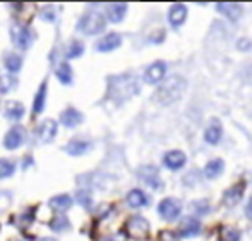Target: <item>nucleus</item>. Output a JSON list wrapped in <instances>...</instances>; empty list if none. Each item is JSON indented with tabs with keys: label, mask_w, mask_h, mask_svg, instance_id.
Returning <instances> with one entry per match:
<instances>
[{
	"label": "nucleus",
	"mask_w": 252,
	"mask_h": 241,
	"mask_svg": "<svg viewBox=\"0 0 252 241\" xmlns=\"http://www.w3.org/2000/svg\"><path fill=\"white\" fill-rule=\"evenodd\" d=\"M238 48L239 50H241V48H243V50H249V48H251V43H249V41H239V43H238Z\"/></svg>",
	"instance_id": "nucleus-34"
},
{
	"label": "nucleus",
	"mask_w": 252,
	"mask_h": 241,
	"mask_svg": "<svg viewBox=\"0 0 252 241\" xmlns=\"http://www.w3.org/2000/svg\"><path fill=\"white\" fill-rule=\"evenodd\" d=\"M79 28L87 35H94V33H101L105 30V19L103 15L94 11V13H87L79 22Z\"/></svg>",
	"instance_id": "nucleus-3"
},
{
	"label": "nucleus",
	"mask_w": 252,
	"mask_h": 241,
	"mask_svg": "<svg viewBox=\"0 0 252 241\" xmlns=\"http://www.w3.org/2000/svg\"><path fill=\"white\" fill-rule=\"evenodd\" d=\"M186 89V81L179 76H171V78L158 87V90L155 94V99L160 103V105H169V103H175L181 99V96L184 94Z\"/></svg>",
	"instance_id": "nucleus-2"
},
{
	"label": "nucleus",
	"mask_w": 252,
	"mask_h": 241,
	"mask_svg": "<svg viewBox=\"0 0 252 241\" xmlns=\"http://www.w3.org/2000/svg\"><path fill=\"white\" fill-rule=\"evenodd\" d=\"M127 205L131 208H140V206L146 205V195L140 190H131L129 195H127Z\"/></svg>",
	"instance_id": "nucleus-23"
},
{
	"label": "nucleus",
	"mask_w": 252,
	"mask_h": 241,
	"mask_svg": "<svg viewBox=\"0 0 252 241\" xmlns=\"http://www.w3.org/2000/svg\"><path fill=\"white\" fill-rule=\"evenodd\" d=\"M247 217H249V219H252V199L251 201H249V205H247Z\"/></svg>",
	"instance_id": "nucleus-35"
},
{
	"label": "nucleus",
	"mask_w": 252,
	"mask_h": 241,
	"mask_svg": "<svg viewBox=\"0 0 252 241\" xmlns=\"http://www.w3.org/2000/svg\"><path fill=\"white\" fill-rule=\"evenodd\" d=\"M83 43H77V41H74V43H70V46H68V50H66V57L68 59H74V57H79L81 54H83Z\"/></svg>",
	"instance_id": "nucleus-30"
},
{
	"label": "nucleus",
	"mask_w": 252,
	"mask_h": 241,
	"mask_svg": "<svg viewBox=\"0 0 252 241\" xmlns=\"http://www.w3.org/2000/svg\"><path fill=\"white\" fill-rule=\"evenodd\" d=\"M22 142H24V129L22 127H13L4 138V146L7 149H17Z\"/></svg>",
	"instance_id": "nucleus-11"
},
{
	"label": "nucleus",
	"mask_w": 252,
	"mask_h": 241,
	"mask_svg": "<svg viewBox=\"0 0 252 241\" xmlns=\"http://www.w3.org/2000/svg\"><path fill=\"white\" fill-rule=\"evenodd\" d=\"M136 175H138V179H140L144 184H147L149 188H153V190H158L162 186L158 170L155 166H140L138 171H136Z\"/></svg>",
	"instance_id": "nucleus-4"
},
{
	"label": "nucleus",
	"mask_w": 252,
	"mask_h": 241,
	"mask_svg": "<svg viewBox=\"0 0 252 241\" xmlns=\"http://www.w3.org/2000/svg\"><path fill=\"white\" fill-rule=\"evenodd\" d=\"M199 230H201V223H199L197 219H193V217H188V219L182 221L181 234L184 236V238H193Z\"/></svg>",
	"instance_id": "nucleus-18"
},
{
	"label": "nucleus",
	"mask_w": 252,
	"mask_h": 241,
	"mask_svg": "<svg viewBox=\"0 0 252 241\" xmlns=\"http://www.w3.org/2000/svg\"><path fill=\"white\" fill-rule=\"evenodd\" d=\"M6 118L7 120H21L22 114H24V107L19 101H9L6 107Z\"/></svg>",
	"instance_id": "nucleus-21"
},
{
	"label": "nucleus",
	"mask_w": 252,
	"mask_h": 241,
	"mask_svg": "<svg viewBox=\"0 0 252 241\" xmlns=\"http://www.w3.org/2000/svg\"><path fill=\"white\" fill-rule=\"evenodd\" d=\"M158 213L166 221H175L181 215V205L177 199H164L158 206Z\"/></svg>",
	"instance_id": "nucleus-6"
},
{
	"label": "nucleus",
	"mask_w": 252,
	"mask_h": 241,
	"mask_svg": "<svg viewBox=\"0 0 252 241\" xmlns=\"http://www.w3.org/2000/svg\"><path fill=\"white\" fill-rule=\"evenodd\" d=\"M39 241H56V240H52V238H42V240H39Z\"/></svg>",
	"instance_id": "nucleus-36"
},
{
	"label": "nucleus",
	"mask_w": 252,
	"mask_h": 241,
	"mask_svg": "<svg viewBox=\"0 0 252 241\" xmlns=\"http://www.w3.org/2000/svg\"><path fill=\"white\" fill-rule=\"evenodd\" d=\"M166 70H168V68H166V64L164 63H153L146 70V74H144V81L149 83V85H155V83H158V81L164 79Z\"/></svg>",
	"instance_id": "nucleus-9"
},
{
	"label": "nucleus",
	"mask_w": 252,
	"mask_h": 241,
	"mask_svg": "<svg viewBox=\"0 0 252 241\" xmlns=\"http://www.w3.org/2000/svg\"><path fill=\"white\" fill-rule=\"evenodd\" d=\"M15 171V164L11 160H0V179H7L11 177Z\"/></svg>",
	"instance_id": "nucleus-28"
},
{
	"label": "nucleus",
	"mask_w": 252,
	"mask_h": 241,
	"mask_svg": "<svg viewBox=\"0 0 252 241\" xmlns=\"http://www.w3.org/2000/svg\"><path fill=\"white\" fill-rule=\"evenodd\" d=\"M11 39H13V43L19 46V48L26 50L32 43V33H30V30L26 26H21V24H13L11 26Z\"/></svg>",
	"instance_id": "nucleus-7"
},
{
	"label": "nucleus",
	"mask_w": 252,
	"mask_h": 241,
	"mask_svg": "<svg viewBox=\"0 0 252 241\" xmlns=\"http://www.w3.org/2000/svg\"><path fill=\"white\" fill-rule=\"evenodd\" d=\"M21 241H30V240H21Z\"/></svg>",
	"instance_id": "nucleus-37"
},
{
	"label": "nucleus",
	"mask_w": 252,
	"mask_h": 241,
	"mask_svg": "<svg viewBox=\"0 0 252 241\" xmlns=\"http://www.w3.org/2000/svg\"><path fill=\"white\" fill-rule=\"evenodd\" d=\"M223 240L224 241H238L239 240V232H238V230H232V228H228V230H224V232H223Z\"/></svg>",
	"instance_id": "nucleus-32"
},
{
	"label": "nucleus",
	"mask_w": 252,
	"mask_h": 241,
	"mask_svg": "<svg viewBox=\"0 0 252 241\" xmlns=\"http://www.w3.org/2000/svg\"><path fill=\"white\" fill-rule=\"evenodd\" d=\"M44 99H46V81L41 85V89H39V92L35 96V101H33V113L35 114H39L44 109Z\"/></svg>",
	"instance_id": "nucleus-26"
},
{
	"label": "nucleus",
	"mask_w": 252,
	"mask_h": 241,
	"mask_svg": "<svg viewBox=\"0 0 252 241\" xmlns=\"http://www.w3.org/2000/svg\"><path fill=\"white\" fill-rule=\"evenodd\" d=\"M57 78H59V81L61 83H64V85H70L72 83V68L68 63H61L59 66H57Z\"/></svg>",
	"instance_id": "nucleus-24"
},
{
	"label": "nucleus",
	"mask_w": 252,
	"mask_h": 241,
	"mask_svg": "<svg viewBox=\"0 0 252 241\" xmlns=\"http://www.w3.org/2000/svg\"><path fill=\"white\" fill-rule=\"evenodd\" d=\"M126 11H127V4H111V6L107 7V17H109L111 22H120L124 21Z\"/></svg>",
	"instance_id": "nucleus-19"
},
{
	"label": "nucleus",
	"mask_w": 252,
	"mask_h": 241,
	"mask_svg": "<svg viewBox=\"0 0 252 241\" xmlns=\"http://www.w3.org/2000/svg\"><path fill=\"white\" fill-rule=\"evenodd\" d=\"M120 44H122V37H120L118 33H109V35H105L99 41L96 48H98L99 52H111V50L118 48Z\"/></svg>",
	"instance_id": "nucleus-16"
},
{
	"label": "nucleus",
	"mask_w": 252,
	"mask_h": 241,
	"mask_svg": "<svg viewBox=\"0 0 252 241\" xmlns=\"http://www.w3.org/2000/svg\"><path fill=\"white\" fill-rule=\"evenodd\" d=\"M92 148L91 142H87V140H72V142L66 144V148L64 151L68 153V155H74V156H79V155H85V153H89Z\"/></svg>",
	"instance_id": "nucleus-13"
},
{
	"label": "nucleus",
	"mask_w": 252,
	"mask_h": 241,
	"mask_svg": "<svg viewBox=\"0 0 252 241\" xmlns=\"http://www.w3.org/2000/svg\"><path fill=\"white\" fill-rule=\"evenodd\" d=\"M77 201H81L85 206H91V197H89V193H87V192L77 193Z\"/></svg>",
	"instance_id": "nucleus-33"
},
{
	"label": "nucleus",
	"mask_w": 252,
	"mask_h": 241,
	"mask_svg": "<svg viewBox=\"0 0 252 241\" xmlns=\"http://www.w3.org/2000/svg\"><path fill=\"white\" fill-rule=\"evenodd\" d=\"M57 133V123L54 120H44L37 129V140L41 144H48L56 138Z\"/></svg>",
	"instance_id": "nucleus-8"
},
{
	"label": "nucleus",
	"mask_w": 252,
	"mask_h": 241,
	"mask_svg": "<svg viewBox=\"0 0 252 241\" xmlns=\"http://www.w3.org/2000/svg\"><path fill=\"white\" fill-rule=\"evenodd\" d=\"M186 6H182V4H175V6L169 9V24L173 26V28H179L182 26V22L186 21Z\"/></svg>",
	"instance_id": "nucleus-14"
},
{
	"label": "nucleus",
	"mask_w": 252,
	"mask_h": 241,
	"mask_svg": "<svg viewBox=\"0 0 252 241\" xmlns=\"http://www.w3.org/2000/svg\"><path fill=\"white\" fill-rule=\"evenodd\" d=\"M217 9L224 15V17H228L230 21H238L241 13H243V7L236 4V2H226V4H217Z\"/></svg>",
	"instance_id": "nucleus-12"
},
{
	"label": "nucleus",
	"mask_w": 252,
	"mask_h": 241,
	"mask_svg": "<svg viewBox=\"0 0 252 241\" xmlns=\"http://www.w3.org/2000/svg\"><path fill=\"white\" fill-rule=\"evenodd\" d=\"M72 205V199L68 195H57V197L50 199V206L54 210H68Z\"/></svg>",
	"instance_id": "nucleus-25"
},
{
	"label": "nucleus",
	"mask_w": 252,
	"mask_h": 241,
	"mask_svg": "<svg viewBox=\"0 0 252 241\" xmlns=\"http://www.w3.org/2000/svg\"><path fill=\"white\" fill-rule=\"evenodd\" d=\"M243 197V184H236V186H232L230 190H226V193H224V205H238L239 203V199Z\"/></svg>",
	"instance_id": "nucleus-20"
},
{
	"label": "nucleus",
	"mask_w": 252,
	"mask_h": 241,
	"mask_svg": "<svg viewBox=\"0 0 252 241\" xmlns=\"http://www.w3.org/2000/svg\"><path fill=\"white\" fill-rule=\"evenodd\" d=\"M127 234L131 238H146L147 232H149V223H147L144 217H138L134 215L131 219L127 221Z\"/></svg>",
	"instance_id": "nucleus-5"
},
{
	"label": "nucleus",
	"mask_w": 252,
	"mask_h": 241,
	"mask_svg": "<svg viewBox=\"0 0 252 241\" xmlns=\"http://www.w3.org/2000/svg\"><path fill=\"white\" fill-rule=\"evenodd\" d=\"M68 227H70V223H68V219H66V217H63V215H59V217H56V219L50 223V228H52V230H56V232L66 230Z\"/></svg>",
	"instance_id": "nucleus-29"
},
{
	"label": "nucleus",
	"mask_w": 252,
	"mask_h": 241,
	"mask_svg": "<svg viewBox=\"0 0 252 241\" xmlns=\"http://www.w3.org/2000/svg\"><path fill=\"white\" fill-rule=\"evenodd\" d=\"M223 170H224L223 160H221V158H216V160L208 162V166L204 168V175H206L208 179H216L223 173Z\"/></svg>",
	"instance_id": "nucleus-22"
},
{
	"label": "nucleus",
	"mask_w": 252,
	"mask_h": 241,
	"mask_svg": "<svg viewBox=\"0 0 252 241\" xmlns=\"http://www.w3.org/2000/svg\"><path fill=\"white\" fill-rule=\"evenodd\" d=\"M136 92H138V83L133 76H118V78H112L109 83V96L116 103L133 98Z\"/></svg>",
	"instance_id": "nucleus-1"
},
{
	"label": "nucleus",
	"mask_w": 252,
	"mask_h": 241,
	"mask_svg": "<svg viewBox=\"0 0 252 241\" xmlns=\"http://www.w3.org/2000/svg\"><path fill=\"white\" fill-rule=\"evenodd\" d=\"M61 121H63L64 127H76L77 123L83 121V114L70 107V109L63 111V114H61Z\"/></svg>",
	"instance_id": "nucleus-15"
},
{
	"label": "nucleus",
	"mask_w": 252,
	"mask_h": 241,
	"mask_svg": "<svg viewBox=\"0 0 252 241\" xmlns=\"http://www.w3.org/2000/svg\"><path fill=\"white\" fill-rule=\"evenodd\" d=\"M164 164H166V168L169 170H181L182 166L186 164V155L182 153V151H169L164 155Z\"/></svg>",
	"instance_id": "nucleus-10"
},
{
	"label": "nucleus",
	"mask_w": 252,
	"mask_h": 241,
	"mask_svg": "<svg viewBox=\"0 0 252 241\" xmlns=\"http://www.w3.org/2000/svg\"><path fill=\"white\" fill-rule=\"evenodd\" d=\"M221 133H223V129H221L219 120H212V123L208 125L206 133H204V140L208 144H217L221 140Z\"/></svg>",
	"instance_id": "nucleus-17"
},
{
	"label": "nucleus",
	"mask_w": 252,
	"mask_h": 241,
	"mask_svg": "<svg viewBox=\"0 0 252 241\" xmlns=\"http://www.w3.org/2000/svg\"><path fill=\"white\" fill-rule=\"evenodd\" d=\"M6 68L9 72H19L22 66V59L19 56H15V54H9V56H6Z\"/></svg>",
	"instance_id": "nucleus-27"
},
{
	"label": "nucleus",
	"mask_w": 252,
	"mask_h": 241,
	"mask_svg": "<svg viewBox=\"0 0 252 241\" xmlns=\"http://www.w3.org/2000/svg\"><path fill=\"white\" fill-rule=\"evenodd\" d=\"M17 85V81H15V78H11V76H0V92H9L13 87Z\"/></svg>",
	"instance_id": "nucleus-31"
}]
</instances>
